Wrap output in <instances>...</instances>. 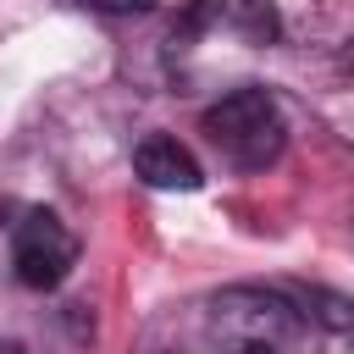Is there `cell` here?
I'll use <instances>...</instances> for the list:
<instances>
[{"label":"cell","mask_w":354,"mask_h":354,"mask_svg":"<svg viewBox=\"0 0 354 354\" xmlns=\"http://www.w3.org/2000/svg\"><path fill=\"white\" fill-rule=\"evenodd\" d=\"M205 138L221 149V160H232L238 171H266L282 160L288 149V122L277 111V100L266 88H232L205 111Z\"/></svg>","instance_id":"2"},{"label":"cell","mask_w":354,"mask_h":354,"mask_svg":"<svg viewBox=\"0 0 354 354\" xmlns=\"http://www.w3.org/2000/svg\"><path fill=\"white\" fill-rule=\"evenodd\" d=\"M194 28H227L249 44H271L277 39V11L266 0H194L183 17V33Z\"/></svg>","instance_id":"4"},{"label":"cell","mask_w":354,"mask_h":354,"mask_svg":"<svg viewBox=\"0 0 354 354\" xmlns=\"http://www.w3.org/2000/svg\"><path fill=\"white\" fill-rule=\"evenodd\" d=\"M77 260V238L61 227V216L50 210H22V221H11V277L33 293L66 282Z\"/></svg>","instance_id":"3"},{"label":"cell","mask_w":354,"mask_h":354,"mask_svg":"<svg viewBox=\"0 0 354 354\" xmlns=\"http://www.w3.org/2000/svg\"><path fill=\"white\" fill-rule=\"evenodd\" d=\"M205 332L221 354H293L304 310L277 288H221L205 310Z\"/></svg>","instance_id":"1"},{"label":"cell","mask_w":354,"mask_h":354,"mask_svg":"<svg viewBox=\"0 0 354 354\" xmlns=\"http://www.w3.org/2000/svg\"><path fill=\"white\" fill-rule=\"evenodd\" d=\"M133 171L149 183V188H199L205 183V171H199V160L171 138V133H149L138 149H133Z\"/></svg>","instance_id":"5"},{"label":"cell","mask_w":354,"mask_h":354,"mask_svg":"<svg viewBox=\"0 0 354 354\" xmlns=\"http://www.w3.org/2000/svg\"><path fill=\"white\" fill-rule=\"evenodd\" d=\"M6 354H17V348H6Z\"/></svg>","instance_id":"8"},{"label":"cell","mask_w":354,"mask_h":354,"mask_svg":"<svg viewBox=\"0 0 354 354\" xmlns=\"http://www.w3.org/2000/svg\"><path fill=\"white\" fill-rule=\"evenodd\" d=\"M77 6H88V11H138L149 0H77Z\"/></svg>","instance_id":"7"},{"label":"cell","mask_w":354,"mask_h":354,"mask_svg":"<svg viewBox=\"0 0 354 354\" xmlns=\"http://www.w3.org/2000/svg\"><path fill=\"white\" fill-rule=\"evenodd\" d=\"M293 304L304 310V321H326L332 332H354V304L337 299V293H326V288H304Z\"/></svg>","instance_id":"6"}]
</instances>
